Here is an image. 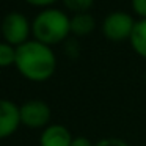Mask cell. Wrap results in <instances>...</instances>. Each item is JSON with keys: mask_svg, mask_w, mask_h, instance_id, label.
Returning a JSON list of instances; mask_svg holds the SVG:
<instances>
[{"mask_svg": "<svg viewBox=\"0 0 146 146\" xmlns=\"http://www.w3.org/2000/svg\"><path fill=\"white\" fill-rule=\"evenodd\" d=\"M16 69L22 77L35 83L47 82L57 71V57L50 46H46L36 39L16 47Z\"/></svg>", "mask_w": 146, "mask_h": 146, "instance_id": "6da1fadb", "label": "cell"}, {"mask_svg": "<svg viewBox=\"0 0 146 146\" xmlns=\"http://www.w3.org/2000/svg\"><path fill=\"white\" fill-rule=\"evenodd\" d=\"M32 33L36 41L46 46L60 44L71 33V17L61 10H42L33 19Z\"/></svg>", "mask_w": 146, "mask_h": 146, "instance_id": "7a4b0ae2", "label": "cell"}, {"mask_svg": "<svg viewBox=\"0 0 146 146\" xmlns=\"http://www.w3.org/2000/svg\"><path fill=\"white\" fill-rule=\"evenodd\" d=\"M137 21L126 11H113L107 14L102 22V33L108 41L123 42L129 41L132 36Z\"/></svg>", "mask_w": 146, "mask_h": 146, "instance_id": "3957f363", "label": "cell"}, {"mask_svg": "<svg viewBox=\"0 0 146 146\" xmlns=\"http://www.w3.org/2000/svg\"><path fill=\"white\" fill-rule=\"evenodd\" d=\"M21 123L29 129H46L50 124L52 110L42 99H30L19 105Z\"/></svg>", "mask_w": 146, "mask_h": 146, "instance_id": "277c9868", "label": "cell"}, {"mask_svg": "<svg viewBox=\"0 0 146 146\" xmlns=\"http://www.w3.org/2000/svg\"><path fill=\"white\" fill-rule=\"evenodd\" d=\"M30 32L32 25L22 13H8L2 21V35L5 42L14 47H19L21 44L29 41Z\"/></svg>", "mask_w": 146, "mask_h": 146, "instance_id": "5b68a950", "label": "cell"}, {"mask_svg": "<svg viewBox=\"0 0 146 146\" xmlns=\"http://www.w3.org/2000/svg\"><path fill=\"white\" fill-rule=\"evenodd\" d=\"M21 126L19 105L10 99H0V140L14 135Z\"/></svg>", "mask_w": 146, "mask_h": 146, "instance_id": "8992f818", "label": "cell"}, {"mask_svg": "<svg viewBox=\"0 0 146 146\" xmlns=\"http://www.w3.org/2000/svg\"><path fill=\"white\" fill-rule=\"evenodd\" d=\"M74 137L63 124H49L41 130L39 146H71Z\"/></svg>", "mask_w": 146, "mask_h": 146, "instance_id": "52a82bcc", "label": "cell"}, {"mask_svg": "<svg viewBox=\"0 0 146 146\" xmlns=\"http://www.w3.org/2000/svg\"><path fill=\"white\" fill-rule=\"evenodd\" d=\"M96 21L90 13H77L71 17V33L76 36H86L94 30Z\"/></svg>", "mask_w": 146, "mask_h": 146, "instance_id": "ba28073f", "label": "cell"}, {"mask_svg": "<svg viewBox=\"0 0 146 146\" xmlns=\"http://www.w3.org/2000/svg\"><path fill=\"white\" fill-rule=\"evenodd\" d=\"M133 52L138 57L146 60V19H140L135 22L132 36L129 39Z\"/></svg>", "mask_w": 146, "mask_h": 146, "instance_id": "9c48e42d", "label": "cell"}, {"mask_svg": "<svg viewBox=\"0 0 146 146\" xmlns=\"http://www.w3.org/2000/svg\"><path fill=\"white\" fill-rule=\"evenodd\" d=\"M16 63V47L8 42H0V68H8Z\"/></svg>", "mask_w": 146, "mask_h": 146, "instance_id": "30bf717a", "label": "cell"}, {"mask_svg": "<svg viewBox=\"0 0 146 146\" xmlns=\"http://www.w3.org/2000/svg\"><path fill=\"white\" fill-rule=\"evenodd\" d=\"M63 3L69 11L77 14V13H88V10L94 3V0H63Z\"/></svg>", "mask_w": 146, "mask_h": 146, "instance_id": "8fae6325", "label": "cell"}, {"mask_svg": "<svg viewBox=\"0 0 146 146\" xmlns=\"http://www.w3.org/2000/svg\"><path fill=\"white\" fill-rule=\"evenodd\" d=\"M94 146H129V143L119 137H105L94 143Z\"/></svg>", "mask_w": 146, "mask_h": 146, "instance_id": "7c38bea8", "label": "cell"}, {"mask_svg": "<svg viewBox=\"0 0 146 146\" xmlns=\"http://www.w3.org/2000/svg\"><path fill=\"white\" fill-rule=\"evenodd\" d=\"M132 10L140 19H146V0H130Z\"/></svg>", "mask_w": 146, "mask_h": 146, "instance_id": "4fadbf2b", "label": "cell"}, {"mask_svg": "<svg viewBox=\"0 0 146 146\" xmlns=\"http://www.w3.org/2000/svg\"><path fill=\"white\" fill-rule=\"evenodd\" d=\"M71 146H94V143L86 137H74Z\"/></svg>", "mask_w": 146, "mask_h": 146, "instance_id": "5bb4252c", "label": "cell"}, {"mask_svg": "<svg viewBox=\"0 0 146 146\" xmlns=\"http://www.w3.org/2000/svg\"><path fill=\"white\" fill-rule=\"evenodd\" d=\"M25 2L33 5V7H49V5L55 3L57 0H25Z\"/></svg>", "mask_w": 146, "mask_h": 146, "instance_id": "9a60e30c", "label": "cell"}]
</instances>
